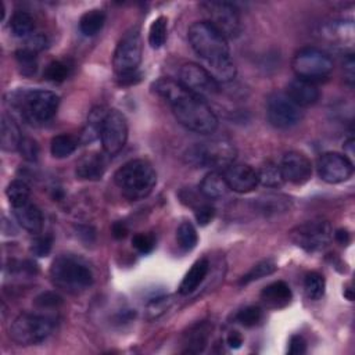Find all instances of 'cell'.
I'll list each match as a JSON object with an SVG mask.
<instances>
[{
    "label": "cell",
    "instance_id": "bcb514c9",
    "mask_svg": "<svg viewBox=\"0 0 355 355\" xmlns=\"http://www.w3.org/2000/svg\"><path fill=\"white\" fill-rule=\"evenodd\" d=\"M194 216H196V221L199 222V225L207 226L215 216V208L208 203L200 204L194 211Z\"/></svg>",
    "mask_w": 355,
    "mask_h": 355
},
{
    "label": "cell",
    "instance_id": "8fae6325",
    "mask_svg": "<svg viewBox=\"0 0 355 355\" xmlns=\"http://www.w3.org/2000/svg\"><path fill=\"white\" fill-rule=\"evenodd\" d=\"M210 23L226 39H234L242 34V19L239 10L227 2H204L200 5Z\"/></svg>",
    "mask_w": 355,
    "mask_h": 355
},
{
    "label": "cell",
    "instance_id": "ee69618b",
    "mask_svg": "<svg viewBox=\"0 0 355 355\" xmlns=\"http://www.w3.org/2000/svg\"><path fill=\"white\" fill-rule=\"evenodd\" d=\"M20 152L23 157L30 163H35L39 157V146L37 141L31 138H23V142L20 145Z\"/></svg>",
    "mask_w": 355,
    "mask_h": 355
},
{
    "label": "cell",
    "instance_id": "6da1fadb",
    "mask_svg": "<svg viewBox=\"0 0 355 355\" xmlns=\"http://www.w3.org/2000/svg\"><path fill=\"white\" fill-rule=\"evenodd\" d=\"M153 92L168 103L181 125L196 134L210 135L218 128V118L204 99L189 92L179 81L160 78L152 85Z\"/></svg>",
    "mask_w": 355,
    "mask_h": 355
},
{
    "label": "cell",
    "instance_id": "816d5d0a",
    "mask_svg": "<svg viewBox=\"0 0 355 355\" xmlns=\"http://www.w3.org/2000/svg\"><path fill=\"white\" fill-rule=\"evenodd\" d=\"M354 65H355L354 57L349 53V54H347V59L344 60V74H345V78L349 85H352V82H354Z\"/></svg>",
    "mask_w": 355,
    "mask_h": 355
},
{
    "label": "cell",
    "instance_id": "5bb4252c",
    "mask_svg": "<svg viewBox=\"0 0 355 355\" xmlns=\"http://www.w3.org/2000/svg\"><path fill=\"white\" fill-rule=\"evenodd\" d=\"M189 92L204 99L219 93L221 83L200 64L187 63L182 65L178 79Z\"/></svg>",
    "mask_w": 355,
    "mask_h": 355
},
{
    "label": "cell",
    "instance_id": "4fadbf2b",
    "mask_svg": "<svg viewBox=\"0 0 355 355\" xmlns=\"http://www.w3.org/2000/svg\"><path fill=\"white\" fill-rule=\"evenodd\" d=\"M267 116L272 127L287 130L296 127L301 121L303 111L286 96V93L275 92L267 100Z\"/></svg>",
    "mask_w": 355,
    "mask_h": 355
},
{
    "label": "cell",
    "instance_id": "ab89813d",
    "mask_svg": "<svg viewBox=\"0 0 355 355\" xmlns=\"http://www.w3.org/2000/svg\"><path fill=\"white\" fill-rule=\"evenodd\" d=\"M263 316L264 314L260 307L250 305L239 311V314L236 315V321H238L241 325H243L245 327H254L263 321Z\"/></svg>",
    "mask_w": 355,
    "mask_h": 355
},
{
    "label": "cell",
    "instance_id": "ac0fdd59",
    "mask_svg": "<svg viewBox=\"0 0 355 355\" xmlns=\"http://www.w3.org/2000/svg\"><path fill=\"white\" fill-rule=\"evenodd\" d=\"M285 93L300 108L314 105L321 97V92H319L316 83H312V82H308V81H304L300 78L292 81L287 85Z\"/></svg>",
    "mask_w": 355,
    "mask_h": 355
},
{
    "label": "cell",
    "instance_id": "60d3db41",
    "mask_svg": "<svg viewBox=\"0 0 355 355\" xmlns=\"http://www.w3.org/2000/svg\"><path fill=\"white\" fill-rule=\"evenodd\" d=\"M68 75L70 67L64 61H52L45 71V77L52 82H63L68 78Z\"/></svg>",
    "mask_w": 355,
    "mask_h": 355
},
{
    "label": "cell",
    "instance_id": "c3c4849f",
    "mask_svg": "<svg viewBox=\"0 0 355 355\" xmlns=\"http://www.w3.org/2000/svg\"><path fill=\"white\" fill-rule=\"evenodd\" d=\"M307 351V341L303 336L294 334L289 340V347H287V354L289 355H301L305 354Z\"/></svg>",
    "mask_w": 355,
    "mask_h": 355
},
{
    "label": "cell",
    "instance_id": "ba28073f",
    "mask_svg": "<svg viewBox=\"0 0 355 355\" xmlns=\"http://www.w3.org/2000/svg\"><path fill=\"white\" fill-rule=\"evenodd\" d=\"M292 65L297 78L312 83L326 79L333 71V60L330 56L316 48H304L298 50Z\"/></svg>",
    "mask_w": 355,
    "mask_h": 355
},
{
    "label": "cell",
    "instance_id": "7a4b0ae2",
    "mask_svg": "<svg viewBox=\"0 0 355 355\" xmlns=\"http://www.w3.org/2000/svg\"><path fill=\"white\" fill-rule=\"evenodd\" d=\"M187 38L194 53L201 59L203 67L219 83L234 79L236 67L230 57L227 39L207 21L190 26Z\"/></svg>",
    "mask_w": 355,
    "mask_h": 355
},
{
    "label": "cell",
    "instance_id": "7bdbcfd3",
    "mask_svg": "<svg viewBox=\"0 0 355 355\" xmlns=\"http://www.w3.org/2000/svg\"><path fill=\"white\" fill-rule=\"evenodd\" d=\"M52 247H53V239L50 236L45 234V236H38V238L34 239V242L31 243L30 252L35 257H48L52 252Z\"/></svg>",
    "mask_w": 355,
    "mask_h": 355
},
{
    "label": "cell",
    "instance_id": "d4e9b609",
    "mask_svg": "<svg viewBox=\"0 0 355 355\" xmlns=\"http://www.w3.org/2000/svg\"><path fill=\"white\" fill-rule=\"evenodd\" d=\"M199 189H200V193L205 199H210V200L221 199V197L226 196V193L229 190L225 176L219 171H211L210 174H207L203 178V181L200 182Z\"/></svg>",
    "mask_w": 355,
    "mask_h": 355
},
{
    "label": "cell",
    "instance_id": "2e32d148",
    "mask_svg": "<svg viewBox=\"0 0 355 355\" xmlns=\"http://www.w3.org/2000/svg\"><path fill=\"white\" fill-rule=\"evenodd\" d=\"M285 182L301 186L312 176L311 160L300 152H289L283 156L279 164Z\"/></svg>",
    "mask_w": 355,
    "mask_h": 355
},
{
    "label": "cell",
    "instance_id": "7c38bea8",
    "mask_svg": "<svg viewBox=\"0 0 355 355\" xmlns=\"http://www.w3.org/2000/svg\"><path fill=\"white\" fill-rule=\"evenodd\" d=\"M100 141L107 156H116L128 141V123L125 115L118 110H108L101 130Z\"/></svg>",
    "mask_w": 355,
    "mask_h": 355
},
{
    "label": "cell",
    "instance_id": "5b68a950",
    "mask_svg": "<svg viewBox=\"0 0 355 355\" xmlns=\"http://www.w3.org/2000/svg\"><path fill=\"white\" fill-rule=\"evenodd\" d=\"M50 278L56 287L68 293H82L93 285V272L89 265L74 256L57 257L50 268Z\"/></svg>",
    "mask_w": 355,
    "mask_h": 355
},
{
    "label": "cell",
    "instance_id": "681fc988",
    "mask_svg": "<svg viewBox=\"0 0 355 355\" xmlns=\"http://www.w3.org/2000/svg\"><path fill=\"white\" fill-rule=\"evenodd\" d=\"M226 344H227L230 348H233V349H238V348H241L242 344H243V336H242L239 332L232 330V332H229V334L226 336Z\"/></svg>",
    "mask_w": 355,
    "mask_h": 355
},
{
    "label": "cell",
    "instance_id": "f546056e",
    "mask_svg": "<svg viewBox=\"0 0 355 355\" xmlns=\"http://www.w3.org/2000/svg\"><path fill=\"white\" fill-rule=\"evenodd\" d=\"M290 199L283 196H267L263 199H258L257 207L258 211L264 215H276L279 212H286L290 210Z\"/></svg>",
    "mask_w": 355,
    "mask_h": 355
},
{
    "label": "cell",
    "instance_id": "8992f818",
    "mask_svg": "<svg viewBox=\"0 0 355 355\" xmlns=\"http://www.w3.org/2000/svg\"><path fill=\"white\" fill-rule=\"evenodd\" d=\"M186 163L196 168H212L225 171L236 159V148L227 139H214L210 142L196 143L185 154Z\"/></svg>",
    "mask_w": 355,
    "mask_h": 355
},
{
    "label": "cell",
    "instance_id": "83f0119b",
    "mask_svg": "<svg viewBox=\"0 0 355 355\" xmlns=\"http://www.w3.org/2000/svg\"><path fill=\"white\" fill-rule=\"evenodd\" d=\"M105 24V14L103 10L93 9L86 12L79 20V30L85 37L97 35Z\"/></svg>",
    "mask_w": 355,
    "mask_h": 355
},
{
    "label": "cell",
    "instance_id": "4316f807",
    "mask_svg": "<svg viewBox=\"0 0 355 355\" xmlns=\"http://www.w3.org/2000/svg\"><path fill=\"white\" fill-rule=\"evenodd\" d=\"M107 112H108V108H105L103 105H97V107L92 108V111L88 116L86 128L82 134L83 143H90L94 139L100 138V130H101V125H103V121H104Z\"/></svg>",
    "mask_w": 355,
    "mask_h": 355
},
{
    "label": "cell",
    "instance_id": "52a82bcc",
    "mask_svg": "<svg viewBox=\"0 0 355 355\" xmlns=\"http://www.w3.org/2000/svg\"><path fill=\"white\" fill-rule=\"evenodd\" d=\"M54 329V319L41 314H21L10 326V337L19 345H37L43 343Z\"/></svg>",
    "mask_w": 355,
    "mask_h": 355
},
{
    "label": "cell",
    "instance_id": "9c48e42d",
    "mask_svg": "<svg viewBox=\"0 0 355 355\" xmlns=\"http://www.w3.org/2000/svg\"><path fill=\"white\" fill-rule=\"evenodd\" d=\"M290 241L307 253H318L326 249L333 239V227L327 221H308L293 227Z\"/></svg>",
    "mask_w": 355,
    "mask_h": 355
},
{
    "label": "cell",
    "instance_id": "f6af8a7d",
    "mask_svg": "<svg viewBox=\"0 0 355 355\" xmlns=\"http://www.w3.org/2000/svg\"><path fill=\"white\" fill-rule=\"evenodd\" d=\"M63 304V298L53 292H45L35 298V305L39 308H56Z\"/></svg>",
    "mask_w": 355,
    "mask_h": 355
},
{
    "label": "cell",
    "instance_id": "836d02e7",
    "mask_svg": "<svg viewBox=\"0 0 355 355\" xmlns=\"http://www.w3.org/2000/svg\"><path fill=\"white\" fill-rule=\"evenodd\" d=\"M278 270V265L274 260H264L258 264H256L242 279H241V286H246L252 282L260 281L263 278H267L272 274H275Z\"/></svg>",
    "mask_w": 355,
    "mask_h": 355
},
{
    "label": "cell",
    "instance_id": "e575fe53",
    "mask_svg": "<svg viewBox=\"0 0 355 355\" xmlns=\"http://www.w3.org/2000/svg\"><path fill=\"white\" fill-rule=\"evenodd\" d=\"M325 289H326V282L321 274L311 272L305 276L304 290L310 300H314V301L321 300L325 294Z\"/></svg>",
    "mask_w": 355,
    "mask_h": 355
},
{
    "label": "cell",
    "instance_id": "f907efd6",
    "mask_svg": "<svg viewBox=\"0 0 355 355\" xmlns=\"http://www.w3.org/2000/svg\"><path fill=\"white\" fill-rule=\"evenodd\" d=\"M111 230H112V236H114L115 239H124V238H127V234H128V227H127V225H125L124 222H121V221L115 222V223L112 225Z\"/></svg>",
    "mask_w": 355,
    "mask_h": 355
},
{
    "label": "cell",
    "instance_id": "e0dca14e",
    "mask_svg": "<svg viewBox=\"0 0 355 355\" xmlns=\"http://www.w3.org/2000/svg\"><path fill=\"white\" fill-rule=\"evenodd\" d=\"M222 174L227 187L236 193L253 192L260 185L258 172L247 164L233 163Z\"/></svg>",
    "mask_w": 355,
    "mask_h": 355
},
{
    "label": "cell",
    "instance_id": "30bf717a",
    "mask_svg": "<svg viewBox=\"0 0 355 355\" xmlns=\"http://www.w3.org/2000/svg\"><path fill=\"white\" fill-rule=\"evenodd\" d=\"M143 54V43L139 28H132L128 31L118 42L114 57L112 65L118 77L130 75L138 72V68L142 63Z\"/></svg>",
    "mask_w": 355,
    "mask_h": 355
},
{
    "label": "cell",
    "instance_id": "277c9868",
    "mask_svg": "<svg viewBox=\"0 0 355 355\" xmlns=\"http://www.w3.org/2000/svg\"><path fill=\"white\" fill-rule=\"evenodd\" d=\"M114 182L127 199L138 201L153 192L157 183V174L149 161L132 160L116 170Z\"/></svg>",
    "mask_w": 355,
    "mask_h": 355
},
{
    "label": "cell",
    "instance_id": "d590c367",
    "mask_svg": "<svg viewBox=\"0 0 355 355\" xmlns=\"http://www.w3.org/2000/svg\"><path fill=\"white\" fill-rule=\"evenodd\" d=\"M6 194H8L12 205L13 207H19V205H23V204L30 201L31 189H30V186L24 181H13L8 186Z\"/></svg>",
    "mask_w": 355,
    "mask_h": 355
},
{
    "label": "cell",
    "instance_id": "7dc6e473",
    "mask_svg": "<svg viewBox=\"0 0 355 355\" xmlns=\"http://www.w3.org/2000/svg\"><path fill=\"white\" fill-rule=\"evenodd\" d=\"M24 48L34 53H39L48 48V38L43 34H32L27 38Z\"/></svg>",
    "mask_w": 355,
    "mask_h": 355
},
{
    "label": "cell",
    "instance_id": "603a6c76",
    "mask_svg": "<svg viewBox=\"0 0 355 355\" xmlns=\"http://www.w3.org/2000/svg\"><path fill=\"white\" fill-rule=\"evenodd\" d=\"M292 297H293L292 290L289 285L283 281H278L268 285L261 293V298L271 308H283L289 305L292 301Z\"/></svg>",
    "mask_w": 355,
    "mask_h": 355
},
{
    "label": "cell",
    "instance_id": "d6a6232c",
    "mask_svg": "<svg viewBox=\"0 0 355 355\" xmlns=\"http://www.w3.org/2000/svg\"><path fill=\"white\" fill-rule=\"evenodd\" d=\"M176 241L183 252H192L199 242L196 227L190 222H182L176 230Z\"/></svg>",
    "mask_w": 355,
    "mask_h": 355
},
{
    "label": "cell",
    "instance_id": "3957f363",
    "mask_svg": "<svg viewBox=\"0 0 355 355\" xmlns=\"http://www.w3.org/2000/svg\"><path fill=\"white\" fill-rule=\"evenodd\" d=\"M6 103L28 124L42 125L56 115L60 97L45 89H17L6 94Z\"/></svg>",
    "mask_w": 355,
    "mask_h": 355
},
{
    "label": "cell",
    "instance_id": "1f68e13d",
    "mask_svg": "<svg viewBox=\"0 0 355 355\" xmlns=\"http://www.w3.org/2000/svg\"><path fill=\"white\" fill-rule=\"evenodd\" d=\"M257 172H258L260 183L265 187H274L275 189V187H281L285 183L281 168L275 163L270 161V163L264 164Z\"/></svg>",
    "mask_w": 355,
    "mask_h": 355
},
{
    "label": "cell",
    "instance_id": "484cf974",
    "mask_svg": "<svg viewBox=\"0 0 355 355\" xmlns=\"http://www.w3.org/2000/svg\"><path fill=\"white\" fill-rule=\"evenodd\" d=\"M354 32L352 21H333L325 28V35L329 38V41L344 48L352 46Z\"/></svg>",
    "mask_w": 355,
    "mask_h": 355
},
{
    "label": "cell",
    "instance_id": "74e56055",
    "mask_svg": "<svg viewBox=\"0 0 355 355\" xmlns=\"http://www.w3.org/2000/svg\"><path fill=\"white\" fill-rule=\"evenodd\" d=\"M38 53H34L26 48L17 50L16 60L20 67V72L26 77H31L38 70Z\"/></svg>",
    "mask_w": 355,
    "mask_h": 355
},
{
    "label": "cell",
    "instance_id": "f1b7e54d",
    "mask_svg": "<svg viewBox=\"0 0 355 355\" xmlns=\"http://www.w3.org/2000/svg\"><path fill=\"white\" fill-rule=\"evenodd\" d=\"M35 21L34 17L28 12L19 10L12 16L10 20V31L17 38H28L34 34Z\"/></svg>",
    "mask_w": 355,
    "mask_h": 355
},
{
    "label": "cell",
    "instance_id": "44dd1931",
    "mask_svg": "<svg viewBox=\"0 0 355 355\" xmlns=\"http://www.w3.org/2000/svg\"><path fill=\"white\" fill-rule=\"evenodd\" d=\"M13 208H14V216L23 229L28 230L30 233H39L42 230L43 214L35 204L28 201L23 205L13 207Z\"/></svg>",
    "mask_w": 355,
    "mask_h": 355
},
{
    "label": "cell",
    "instance_id": "ffe728a7",
    "mask_svg": "<svg viewBox=\"0 0 355 355\" xmlns=\"http://www.w3.org/2000/svg\"><path fill=\"white\" fill-rule=\"evenodd\" d=\"M212 332V325L207 321L197 322L190 326L183 336V351L185 354H199L203 352L208 344L210 336Z\"/></svg>",
    "mask_w": 355,
    "mask_h": 355
},
{
    "label": "cell",
    "instance_id": "cb8c5ba5",
    "mask_svg": "<svg viewBox=\"0 0 355 355\" xmlns=\"http://www.w3.org/2000/svg\"><path fill=\"white\" fill-rule=\"evenodd\" d=\"M208 271H210V263L207 258H201V260L196 261L192 265V268L187 271L185 278L182 279V282L179 285V290H178L179 294L187 296V294L193 293L203 283Z\"/></svg>",
    "mask_w": 355,
    "mask_h": 355
},
{
    "label": "cell",
    "instance_id": "9a60e30c",
    "mask_svg": "<svg viewBox=\"0 0 355 355\" xmlns=\"http://www.w3.org/2000/svg\"><path fill=\"white\" fill-rule=\"evenodd\" d=\"M316 171L319 178L330 185H337L348 181L354 174V164L340 153H323L316 161Z\"/></svg>",
    "mask_w": 355,
    "mask_h": 355
},
{
    "label": "cell",
    "instance_id": "4dcf8cb0",
    "mask_svg": "<svg viewBox=\"0 0 355 355\" xmlns=\"http://www.w3.org/2000/svg\"><path fill=\"white\" fill-rule=\"evenodd\" d=\"M78 148V141L71 135H57L53 138L50 152L56 159L70 157Z\"/></svg>",
    "mask_w": 355,
    "mask_h": 355
},
{
    "label": "cell",
    "instance_id": "8d00e7d4",
    "mask_svg": "<svg viewBox=\"0 0 355 355\" xmlns=\"http://www.w3.org/2000/svg\"><path fill=\"white\" fill-rule=\"evenodd\" d=\"M167 28H168V20L164 16H160L152 23L150 31H149V43L153 49H160L165 43Z\"/></svg>",
    "mask_w": 355,
    "mask_h": 355
},
{
    "label": "cell",
    "instance_id": "f35d334b",
    "mask_svg": "<svg viewBox=\"0 0 355 355\" xmlns=\"http://www.w3.org/2000/svg\"><path fill=\"white\" fill-rule=\"evenodd\" d=\"M172 303H174V300L171 296H161V297L153 298L146 305V319L153 321V319L161 316L163 314H165L170 310Z\"/></svg>",
    "mask_w": 355,
    "mask_h": 355
},
{
    "label": "cell",
    "instance_id": "b9f144b4",
    "mask_svg": "<svg viewBox=\"0 0 355 355\" xmlns=\"http://www.w3.org/2000/svg\"><path fill=\"white\" fill-rule=\"evenodd\" d=\"M132 245L141 254H150L156 247V238L150 233H138L134 236Z\"/></svg>",
    "mask_w": 355,
    "mask_h": 355
},
{
    "label": "cell",
    "instance_id": "f5cc1de1",
    "mask_svg": "<svg viewBox=\"0 0 355 355\" xmlns=\"http://www.w3.org/2000/svg\"><path fill=\"white\" fill-rule=\"evenodd\" d=\"M333 238L340 243V245H347L349 242V233L345 229H338L333 233Z\"/></svg>",
    "mask_w": 355,
    "mask_h": 355
},
{
    "label": "cell",
    "instance_id": "d6986e66",
    "mask_svg": "<svg viewBox=\"0 0 355 355\" xmlns=\"http://www.w3.org/2000/svg\"><path fill=\"white\" fill-rule=\"evenodd\" d=\"M105 170V157L100 153H89L78 160L75 167V175L81 181H100Z\"/></svg>",
    "mask_w": 355,
    "mask_h": 355
},
{
    "label": "cell",
    "instance_id": "7402d4cb",
    "mask_svg": "<svg viewBox=\"0 0 355 355\" xmlns=\"http://www.w3.org/2000/svg\"><path fill=\"white\" fill-rule=\"evenodd\" d=\"M23 142L21 131L17 123L8 114L2 115V123H0V146L3 152H17L20 150V145Z\"/></svg>",
    "mask_w": 355,
    "mask_h": 355
}]
</instances>
